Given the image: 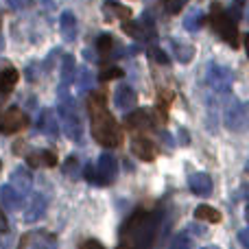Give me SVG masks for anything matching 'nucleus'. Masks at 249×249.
I'll use <instances>...</instances> for the list:
<instances>
[{"label": "nucleus", "instance_id": "1", "mask_svg": "<svg viewBox=\"0 0 249 249\" xmlns=\"http://www.w3.org/2000/svg\"><path fill=\"white\" fill-rule=\"evenodd\" d=\"M158 223L160 214L149 210H133V214L124 221L121 232V245L123 249H151L155 245L158 236Z\"/></svg>", "mask_w": 249, "mask_h": 249}, {"label": "nucleus", "instance_id": "2", "mask_svg": "<svg viewBox=\"0 0 249 249\" xmlns=\"http://www.w3.org/2000/svg\"><path fill=\"white\" fill-rule=\"evenodd\" d=\"M88 112H90L92 121V138L103 146H118L123 142V131L116 118L109 114L107 103H105V94L94 92L88 99Z\"/></svg>", "mask_w": 249, "mask_h": 249}, {"label": "nucleus", "instance_id": "3", "mask_svg": "<svg viewBox=\"0 0 249 249\" xmlns=\"http://www.w3.org/2000/svg\"><path fill=\"white\" fill-rule=\"evenodd\" d=\"M210 24L212 29L219 33V37L223 42H228L230 46L238 48L241 46V33H238V22L234 20V16L223 9L221 4H214L212 7V16H210Z\"/></svg>", "mask_w": 249, "mask_h": 249}, {"label": "nucleus", "instance_id": "4", "mask_svg": "<svg viewBox=\"0 0 249 249\" xmlns=\"http://www.w3.org/2000/svg\"><path fill=\"white\" fill-rule=\"evenodd\" d=\"M57 114H59V127L64 129L66 136L72 142H81L83 140V124H81V116H79L72 101L64 99V103L57 107Z\"/></svg>", "mask_w": 249, "mask_h": 249}, {"label": "nucleus", "instance_id": "5", "mask_svg": "<svg viewBox=\"0 0 249 249\" xmlns=\"http://www.w3.org/2000/svg\"><path fill=\"white\" fill-rule=\"evenodd\" d=\"M232 83H234V74L225 66H219V64L208 66V86L212 88V92L225 94V92L232 90Z\"/></svg>", "mask_w": 249, "mask_h": 249}, {"label": "nucleus", "instance_id": "6", "mask_svg": "<svg viewBox=\"0 0 249 249\" xmlns=\"http://www.w3.org/2000/svg\"><path fill=\"white\" fill-rule=\"evenodd\" d=\"M223 121H225V124H228L230 131H236V133L245 131V127H247V107H245V103L232 99L228 103V107H225Z\"/></svg>", "mask_w": 249, "mask_h": 249}, {"label": "nucleus", "instance_id": "7", "mask_svg": "<svg viewBox=\"0 0 249 249\" xmlns=\"http://www.w3.org/2000/svg\"><path fill=\"white\" fill-rule=\"evenodd\" d=\"M96 173V186H107L116 179L118 175V160L112 153H103L94 166Z\"/></svg>", "mask_w": 249, "mask_h": 249}, {"label": "nucleus", "instance_id": "8", "mask_svg": "<svg viewBox=\"0 0 249 249\" xmlns=\"http://www.w3.org/2000/svg\"><path fill=\"white\" fill-rule=\"evenodd\" d=\"M153 127H155V121L151 118L149 112H144V109H136V112H131L127 118H124V129L131 131L133 136H146Z\"/></svg>", "mask_w": 249, "mask_h": 249}, {"label": "nucleus", "instance_id": "9", "mask_svg": "<svg viewBox=\"0 0 249 249\" xmlns=\"http://www.w3.org/2000/svg\"><path fill=\"white\" fill-rule=\"evenodd\" d=\"M26 124H29V118H26V114L22 112V109L9 107L7 112L0 116V133H4V136L18 133V131H22V129H26Z\"/></svg>", "mask_w": 249, "mask_h": 249}, {"label": "nucleus", "instance_id": "10", "mask_svg": "<svg viewBox=\"0 0 249 249\" xmlns=\"http://www.w3.org/2000/svg\"><path fill=\"white\" fill-rule=\"evenodd\" d=\"M20 249H57V238L51 232L39 230V232L26 234L20 241Z\"/></svg>", "mask_w": 249, "mask_h": 249}, {"label": "nucleus", "instance_id": "11", "mask_svg": "<svg viewBox=\"0 0 249 249\" xmlns=\"http://www.w3.org/2000/svg\"><path fill=\"white\" fill-rule=\"evenodd\" d=\"M131 151L136 158L144 160V162H153L158 158V146L149 136H133L131 138Z\"/></svg>", "mask_w": 249, "mask_h": 249}, {"label": "nucleus", "instance_id": "12", "mask_svg": "<svg viewBox=\"0 0 249 249\" xmlns=\"http://www.w3.org/2000/svg\"><path fill=\"white\" fill-rule=\"evenodd\" d=\"M9 186H11V188L16 190L22 199H24L26 195L31 193V188H33V177H31V173L26 171V168H16V171H13V175H11Z\"/></svg>", "mask_w": 249, "mask_h": 249}, {"label": "nucleus", "instance_id": "13", "mask_svg": "<svg viewBox=\"0 0 249 249\" xmlns=\"http://www.w3.org/2000/svg\"><path fill=\"white\" fill-rule=\"evenodd\" d=\"M26 162L33 168H53V166H57V153L51 149L31 151V153L26 155Z\"/></svg>", "mask_w": 249, "mask_h": 249}, {"label": "nucleus", "instance_id": "14", "mask_svg": "<svg viewBox=\"0 0 249 249\" xmlns=\"http://www.w3.org/2000/svg\"><path fill=\"white\" fill-rule=\"evenodd\" d=\"M37 129L48 138H59V118L53 109H44L37 118Z\"/></svg>", "mask_w": 249, "mask_h": 249}, {"label": "nucleus", "instance_id": "15", "mask_svg": "<svg viewBox=\"0 0 249 249\" xmlns=\"http://www.w3.org/2000/svg\"><path fill=\"white\" fill-rule=\"evenodd\" d=\"M114 105H116L118 109H123V112H131L138 105L136 90H133L131 86H121L116 90V94H114Z\"/></svg>", "mask_w": 249, "mask_h": 249}, {"label": "nucleus", "instance_id": "16", "mask_svg": "<svg viewBox=\"0 0 249 249\" xmlns=\"http://www.w3.org/2000/svg\"><path fill=\"white\" fill-rule=\"evenodd\" d=\"M188 186L197 197H210V193H212V179L206 173H195V175H190Z\"/></svg>", "mask_w": 249, "mask_h": 249}, {"label": "nucleus", "instance_id": "17", "mask_svg": "<svg viewBox=\"0 0 249 249\" xmlns=\"http://www.w3.org/2000/svg\"><path fill=\"white\" fill-rule=\"evenodd\" d=\"M59 33L66 42H72L77 37V16L72 11H61L59 16Z\"/></svg>", "mask_w": 249, "mask_h": 249}, {"label": "nucleus", "instance_id": "18", "mask_svg": "<svg viewBox=\"0 0 249 249\" xmlns=\"http://www.w3.org/2000/svg\"><path fill=\"white\" fill-rule=\"evenodd\" d=\"M44 212H46V199H44L42 195H35V197L31 199L29 208H26L24 223H35V221H39L44 216Z\"/></svg>", "mask_w": 249, "mask_h": 249}, {"label": "nucleus", "instance_id": "19", "mask_svg": "<svg viewBox=\"0 0 249 249\" xmlns=\"http://www.w3.org/2000/svg\"><path fill=\"white\" fill-rule=\"evenodd\" d=\"M18 79H20V74H18L16 68H2L0 70V94L2 96H9L13 92V88L18 86Z\"/></svg>", "mask_w": 249, "mask_h": 249}, {"label": "nucleus", "instance_id": "20", "mask_svg": "<svg viewBox=\"0 0 249 249\" xmlns=\"http://www.w3.org/2000/svg\"><path fill=\"white\" fill-rule=\"evenodd\" d=\"M22 201H24V199H22L11 186L9 184L2 186V190H0V203H2L7 210H18V208L22 206Z\"/></svg>", "mask_w": 249, "mask_h": 249}, {"label": "nucleus", "instance_id": "21", "mask_svg": "<svg viewBox=\"0 0 249 249\" xmlns=\"http://www.w3.org/2000/svg\"><path fill=\"white\" fill-rule=\"evenodd\" d=\"M74 70H77V66H74V59L70 55H64V61H61V88L74 83V74H77Z\"/></svg>", "mask_w": 249, "mask_h": 249}, {"label": "nucleus", "instance_id": "22", "mask_svg": "<svg viewBox=\"0 0 249 249\" xmlns=\"http://www.w3.org/2000/svg\"><path fill=\"white\" fill-rule=\"evenodd\" d=\"M195 219L206 221V223H221V212L212 206H199L195 210Z\"/></svg>", "mask_w": 249, "mask_h": 249}, {"label": "nucleus", "instance_id": "23", "mask_svg": "<svg viewBox=\"0 0 249 249\" xmlns=\"http://www.w3.org/2000/svg\"><path fill=\"white\" fill-rule=\"evenodd\" d=\"M173 51H175V57L181 61V64H188V61L193 59V55H195V48L190 46V44L177 42V39H173Z\"/></svg>", "mask_w": 249, "mask_h": 249}, {"label": "nucleus", "instance_id": "24", "mask_svg": "<svg viewBox=\"0 0 249 249\" xmlns=\"http://www.w3.org/2000/svg\"><path fill=\"white\" fill-rule=\"evenodd\" d=\"M96 51H99L101 57L112 55V51H114V39H112V35H107V33L99 35V39H96Z\"/></svg>", "mask_w": 249, "mask_h": 249}, {"label": "nucleus", "instance_id": "25", "mask_svg": "<svg viewBox=\"0 0 249 249\" xmlns=\"http://www.w3.org/2000/svg\"><path fill=\"white\" fill-rule=\"evenodd\" d=\"M203 22H206V16H203V13H199V11H193L184 20V29L190 31V33H195L197 29H201V26H203Z\"/></svg>", "mask_w": 249, "mask_h": 249}, {"label": "nucleus", "instance_id": "26", "mask_svg": "<svg viewBox=\"0 0 249 249\" xmlns=\"http://www.w3.org/2000/svg\"><path fill=\"white\" fill-rule=\"evenodd\" d=\"M168 249H193V238L188 236V232H179L175 238H173V243Z\"/></svg>", "mask_w": 249, "mask_h": 249}, {"label": "nucleus", "instance_id": "27", "mask_svg": "<svg viewBox=\"0 0 249 249\" xmlns=\"http://www.w3.org/2000/svg\"><path fill=\"white\" fill-rule=\"evenodd\" d=\"M186 2H188V0H162V7L168 16H177V13L186 7Z\"/></svg>", "mask_w": 249, "mask_h": 249}, {"label": "nucleus", "instance_id": "28", "mask_svg": "<svg viewBox=\"0 0 249 249\" xmlns=\"http://www.w3.org/2000/svg\"><path fill=\"white\" fill-rule=\"evenodd\" d=\"M123 77V70L116 68V66H112V68H105L103 72H101V81H112V79H118Z\"/></svg>", "mask_w": 249, "mask_h": 249}, {"label": "nucleus", "instance_id": "29", "mask_svg": "<svg viewBox=\"0 0 249 249\" xmlns=\"http://www.w3.org/2000/svg\"><path fill=\"white\" fill-rule=\"evenodd\" d=\"M151 59H153V61H158V64H162V66H168V57H166V53H164V51H160V48H151Z\"/></svg>", "mask_w": 249, "mask_h": 249}, {"label": "nucleus", "instance_id": "30", "mask_svg": "<svg viewBox=\"0 0 249 249\" xmlns=\"http://www.w3.org/2000/svg\"><path fill=\"white\" fill-rule=\"evenodd\" d=\"M77 168H79V160L74 158V155H70L68 162H66V166H64V173L72 177V173H77Z\"/></svg>", "mask_w": 249, "mask_h": 249}, {"label": "nucleus", "instance_id": "31", "mask_svg": "<svg viewBox=\"0 0 249 249\" xmlns=\"http://www.w3.org/2000/svg\"><path fill=\"white\" fill-rule=\"evenodd\" d=\"M86 179L90 181V184H96V173H94V166H92V164L86 166Z\"/></svg>", "mask_w": 249, "mask_h": 249}, {"label": "nucleus", "instance_id": "32", "mask_svg": "<svg viewBox=\"0 0 249 249\" xmlns=\"http://www.w3.org/2000/svg\"><path fill=\"white\" fill-rule=\"evenodd\" d=\"M81 249H105V247L101 245L99 241H86V243L81 245Z\"/></svg>", "mask_w": 249, "mask_h": 249}, {"label": "nucleus", "instance_id": "33", "mask_svg": "<svg viewBox=\"0 0 249 249\" xmlns=\"http://www.w3.org/2000/svg\"><path fill=\"white\" fill-rule=\"evenodd\" d=\"M7 2H9V7H11V9H22V7H24V4H22V0H7Z\"/></svg>", "mask_w": 249, "mask_h": 249}, {"label": "nucleus", "instance_id": "34", "mask_svg": "<svg viewBox=\"0 0 249 249\" xmlns=\"http://www.w3.org/2000/svg\"><path fill=\"white\" fill-rule=\"evenodd\" d=\"M241 243H243V247L249 249V241H247V230H243L241 232Z\"/></svg>", "mask_w": 249, "mask_h": 249}, {"label": "nucleus", "instance_id": "35", "mask_svg": "<svg viewBox=\"0 0 249 249\" xmlns=\"http://www.w3.org/2000/svg\"><path fill=\"white\" fill-rule=\"evenodd\" d=\"M31 2H33V0H22V4H24V7H29Z\"/></svg>", "mask_w": 249, "mask_h": 249}, {"label": "nucleus", "instance_id": "36", "mask_svg": "<svg viewBox=\"0 0 249 249\" xmlns=\"http://www.w3.org/2000/svg\"><path fill=\"white\" fill-rule=\"evenodd\" d=\"M203 249H219V247H216V245H210V247H203Z\"/></svg>", "mask_w": 249, "mask_h": 249}]
</instances>
